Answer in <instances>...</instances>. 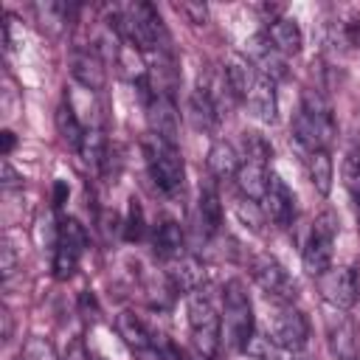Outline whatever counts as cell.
<instances>
[{
    "instance_id": "1",
    "label": "cell",
    "mask_w": 360,
    "mask_h": 360,
    "mask_svg": "<svg viewBox=\"0 0 360 360\" xmlns=\"http://www.w3.org/2000/svg\"><path fill=\"white\" fill-rule=\"evenodd\" d=\"M256 338V318H253V304L239 278L225 281L222 287V340L233 352L250 349Z\"/></svg>"
},
{
    "instance_id": "2",
    "label": "cell",
    "mask_w": 360,
    "mask_h": 360,
    "mask_svg": "<svg viewBox=\"0 0 360 360\" xmlns=\"http://www.w3.org/2000/svg\"><path fill=\"white\" fill-rule=\"evenodd\" d=\"M292 138L307 152L329 149V143L335 138V118H332L329 101L318 90H307L304 93L301 110L292 118Z\"/></svg>"
},
{
    "instance_id": "3",
    "label": "cell",
    "mask_w": 360,
    "mask_h": 360,
    "mask_svg": "<svg viewBox=\"0 0 360 360\" xmlns=\"http://www.w3.org/2000/svg\"><path fill=\"white\" fill-rule=\"evenodd\" d=\"M188 329L194 352L214 360L222 346V315L217 312L211 295L202 287L188 292Z\"/></svg>"
},
{
    "instance_id": "4",
    "label": "cell",
    "mask_w": 360,
    "mask_h": 360,
    "mask_svg": "<svg viewBox=\"0 0 360 360\" xmlns=\"http://www.w3.org/2000/svg\"><path fill=\"white\" fill-rule=\"evenodd\" d=\"M143 155H146V169H149V177L155 180V186L166 197H177L186 183V166H183L180 146H172V143L149 135L143 141Z\"/></svg>"
},
{
    "instance_id": "5",
    "label": "cell",
    "mask_w": 360,
    "mask_h": 360,
    "mask_svg": "<svg viewBox=\"0 0 360 360\" xmlns=\"http://www.w3.org/2000/svg\"><path fill=\"white\" fill-rule=\"evenodd\" d=\"M340 225H338V217L332 211L321 214L315 222H312V231L304 242V250H301V262H304V270L309 276H323L329 267H332V253H335V236H338Z\"/></svg>"
},
{
    "instance_id": "6",
    "label": "cell",
    "mask_w": 360,
    "mask_h": 360,
    "mask_svg": "<svg viewBox=\"0 0 360 360\" xmlns=\"http://www.w3.org/2000/svg\"><path fill=\"white\" fill-rule=\"evenodd\" d=\"M87 250V231L79 219L73 217H65L59 225H56V239H53V276L59 281H68L82 256Z\"/></svg>"
},
{
    "instance_id": "7",
    "label": "cell",
    "mask_w": 360,
    "mask_h": 360,
    "mask_svg": "<svg viewBox=\"0 0 360 360\" xmlns=\"http://www.w3.org/2000/svg\"><path fill=\"white\" fill-rule=\"evenodd\" d=\"M250 276L259 284V290L273 301V304H295L298 298V287L292 281V276L284 270V264H278L273 256L262 253L250 259Z\"/></svg>"
},
{
    "instance_id": "8",
    "label": "cell",
    "mask_w": 360,
    "mask_h": 360,
    "mask_svg": "<svg viewBox=\"0 0 360 360\" xmlns=\"http://www.w3.org/2000/svg\"><path fill=\"white\" fill-rule=\"evenodd\" d=\"M309 340V321L295 304H276V315L270 318V343L281 352H301Z\"/></svg>"
},
{
    "instance_id": "9",
    "label": "cell",
    "mask_w": 360,
    "mask_h": 360,
    "mask_svg": "<svg viewBox=\"0 0 360 360\" xmlns=\"http://www.w3.org/2000/svg\"><path fill=\"white\" fill-rule=\"evenodd\" d=\"M318 290L329 307L346 312L360 301V273L354 267H329L318 276Z\"/></svg>"
},
{
    "instance_id": "10",
    "label": "cell",
    "mask_w": 360,
    "mask_h": 360,
    "mask_svg": "<svg viewBox=\"0 0 360 360\" xmlns=\"http://www.w3.org/2000/svg\"><path fill=\"white\" fill-rule=\"evenodd\" d=\"M262 211L278 228H290L292 219H295V197H292L290 186L276 172H270L267 191H264V200H262Z\"/></svg>"
},
{
    "instance_id": "11",
    "label": "cell",
    "mask_w": 360,
    "mask_h": 360,
    "mask_svg": "<svg viewBox=\"0 0 360 360\" xmlns=\"http://www.w3.org/2000/svg\"><path fill=\"white\" fill-rule=\"evenodd\" d=\"M143 107H146L149 135L177 146V107H174V96L155 93Z\"/></svg>"
},
{
    "instance_id": "12",
    "label": "cell",
    "mask_w": 360,
    "mask_h": 360,
    "mask_svg": "<svg viewBox=\"0 0 360 360\" xmlns=\"http://www.w3.org/2000/svg\"><path fill=\"white\" fill-rule=\"evenodd\" d=\"M326 340H329L335 360H357L360 354L357 326L343 309H335V315L326 318Z\"/></svg>"
},
{
    "instance_id": "13",
    "label": "cell",
    "mask_w": 360,
    "mask_h": 360,
    "mask_svg": "<svg viewBox=\"0 0 360 360\" xmlns=\"http://www.w3.org/2000/svg\"><path fill=\"white\" fill-rule=\"evenodd\" d=\"M245 56L253 62V68H256L262 76H267V79H273V82L287 79V56L276 51V45L267 39L264 31L248 39V53H245Z\"/></svg>"
},
{
    "instance_id": "14",
    "label": "cell",
    "mask_w": 360,
    "mask_h": 360,
    "mask_svg": "<svg viewBox=\"0 0 360 360\" xmlns=\"http://www.w3.org/2000/svg\"><path fill=\"white\" fill-rule=\"evenodd\" d=\"M183 248H186L183 225L177 219H172V217H163L155 225V231H152V250H155V256H160L163 262H174L180 256H186Z\"/></svg>"
},
{
    "instance_id": "15",
    "label": "cell",
    "mask_w": 360,
    "mask_h": 360,
    "mask_svg": "<svg viewBox=\"0 0 360 360\" xmlns=\"http://www.w3.org/2000/svg\"><path fill=\"white\" fill-rule=\"evenodd\" d=\"M222 76H225V82H228V87H231V93H233V98H236V101H245V98H248V93H250V90H253V84H256L259 70L253 68V62H250L245 53H231V56L225 59Z\"/></svg>"
},
{
    "instance_id": "16",
    "label": "cell",
    "mask_w": 360,
    "mask_h": 360,
    "mask_svg": "<svg viewBox=\"0 0 360 360\" xmlns=\"http://www.w3.org/2000/svg\"><path fill=\"white\" fill-rule=\"evenodd\" d=\"M70 73L84 90H101L104 87V68L96 48H79L70 56Z\"/></svg>"
},
{
    "instance_id": "17",
    "label": "cell",
    "mask_w": 360,
    "mask_h": 360,
    "mask_svg": "<svg viewBox=\"0 0 360 360\" xmlns=\"http://www.w3.org/2000/svg\"><path fill=\"white\" fill-rule=\"evenodd\" d=\"M245 104L250 107V112L262 121V124H273L276 121V112H278V96H276V82L267 79V76H256V84L253 90L248 93Z\"/></svg>"
},
{
    "instance_id": "18",
    "label": "cell",
    "mask_w": 360,
    "mask_h": 360,
    "mask_svg": "<svg viewBox=\"0 0 360 360\" xmlns=\"http://www.w3.org/2000/svg\"><path fill=\"white\" fill-rule=\"evenodd\" d=\"M264 34L276 45V51L284 53V56H295L304 48V31H301V25H298L295 17H278V20H273L264 28Z\"/></svg>"
},
{
    "instance_id": "19",
    "label": "cell",
    "mask_w": 360,
    "mask_h": 360,
    "mask_svg": "<svg viewBox=\"0 0 360 360\" xmlns=\"http://www.w3.org/2000/svg\"><path fill=\"white\" fill-rule=\"evenodd\" d=\"M236 186L242 191L245 200L250 202H262L264 200V191H267V180H270V169L267 163H259V160H242L239 172H236Z\"/></svg>"
},
{
    "instance_id": "20",
    "label": "cell",
    "mask_w": 360,
    "mask_h": 360,
    "mask_svg": "<svg viewBox=\"0 0 360 360\" xmlns=\"http://www.w3.org/2000/svg\"><path fill=\"white\" fill-rule=\"evenodd\" d=\"M197 222L202 236H217L222 228V202H219V191L214 183L200 186V200H197Z\"/></svg>"
},
{
    "instance_id": "21",
    "label": "cell",
    "mask_w": 360,
    "mask_h": 360,
    "mask_svg": "<svg viewBox=\"0 0 360 360\" xmlns=\"http://www.w3.org/2000/svg\"><path fill=\"white\" fill-rule=\"evenodd\" d=\"M188 118H191V124H194L197 129H202V132H214V129L219 127L222 112H219V107L214 104V98L205 93L202 84H197V87L191 90V96H188Z\"/></svg>"
},
{
    "instance_id": "22",
    "label": "cell",
    "mask_w": 360,
    "mask_h": 360,
    "mask_svg": "<svg viewBox=\"0 0 360 360\" xmlns=\"http://www.w3.org/2000/svg\"><path fill=\"white\" fill-rule=\"evenodd\" d=\"M115 329H118V335L124 338V343H127L132 352L146 354V352L155 349V338H152V332H149L132 312H121V315L115 318Z\"/></svg>"
},
{
    "instance_id": "23",
    "label": "cell",
    "mask_w": 360,
    "mask_h": 360,
    "mask_svg": "<svg viewBox=\"0 0 360 360\" xmlns=\"http://www.w3.org/2000/svg\"><path fill=\"white\" fill-rule=\"evenodd\" d=\"M239 166H242V158H239L233 143H228V141H214L211 143V149H208V169H211V174L217 180L236 177Z\"/></svg>"
},
{
    "instance_id": "24",
    "label": "cell",
    "mask_w": 360,
    "mask_h": 360,
    "mask_svg": "<svg viewBox=\"0 0 360 360\" xmlns=\"http://www.w3.org/2000/svg\"><path fill=\"white\" fill-rule=\"evenodd\" d=\"M172 270H169V281H172V290L174 292H194L200 290V281H202V270L200 264L191 259V256H180L174 262H169Z\"/></svg>"
},
{
    "instance_id": "25",
    "label": "cell",
    "mask_w": 360,
    "mask_h": 360,
    "mask_svg": "<svg viewBox=\"0 0 360 360\" xmlns=\"http://www.w3.org/2000/svg\"><path fill=\"white\" fill-rule=\"evenodd\" d=\"M56 129H59V138L70 146V149H76L79 152V146H82V138H84V124L79 121V115H76V110H73V104L65 98L59 107H56Z\"/></svg>"
},
{
    "instance_id": "26",
    "label": "cell",
    "mask_w": 360,
    "mask_h": 360,
    "mask_svg": "<svg viewBox=\"0 0 360 360\" xmlns=\"http://www.w3.org/2000/svg\"><path fill=\"white\" fill-rule=\"evenodd\" d=\"M307 169H309V183L318 194H329L332 191V183H335V166H332V158H329V149H318V152H309V160H307Z\"/></svg>"
},
{
    "instance_id": "27",
    "label": "cell",
    "mask_w": 360,
    "mask_h": 360,
    "mask_svg": "<svg viewBox=\"0 0 360 360\" xmlns=\"http://www.w3.org/2000/svg\"><path fill=\"white\" fill-rule=\"evenodd\" d=\"M121 233L127 242H141L146 236V219H143V208L141 202L132 197L129 205H127V217H124V225H121Z\"/></svg>"
},
{
    "instance_id": "28",
    "label": "cell",
    "mask_w": 360,
    "mask_h": 360,
    "mask_svg": "<svg viewBox=\"0 0 360 360\" xmlns=\"http://www.w3.org/2000/svg\"><path fill=\"white\" fill-rule=\"evenodd\" d=\"M343 183H346V191L352 194V200L360 208V152H349L346 155V160H343Z\"/></svg>"
},
{
    "instance_id": "29",
    "label": "cell",
    "mask_w": 360,
    "mask_h": 360,
    "mask_svg": "<svg viewBox=\"0 0 360 360\" xmlns=\"http://www.w3.org/2000/svg\"><path fill=\"white\" fill-rule=\"evenodd\" d=\"M242 143H245V160L270 163V158H273V146H270L259 132H245Z\"/></svg>"
},
{
    "instance_id": "30",
    "label": "cell",
    "mask_w": 360,
    "mask_h": 360,
    "mask_svg": "<svg viewBox=\"0 0 360 360\" xmlns=\"http://www.w3.org/2000/svg\"><path fill=\"white\" fill-rule=\"evenodd\" d=\"M20 360H59L56 357V349L51 340L45 338H28L25 346H22V357Z\"/></svg>"
},
{
    "instance_id": "31",
    "label": "cell",
    "mask_w": 360,
    "mask_h": 360,
    "mask_svg": "<svg viewBox=\"0 0 360 360\" xmlns=\"http://www.w3.org/2000/svg\"><path fill=\"white\" fill-rule=\"evenodd\" d=\"M186 17H188V22H194V25H202L205 20H208V6L205 3H180L177 6Z\"/></svg>"
},
{
    "instance_id": "32",
    "label": "cell",
    "mask_w": 360,
    "mask_h": 360,
    "mask_svg": "<svg viewBox=\"0 0 360 360\" xmlns=\"http://www.w3.org/2000/svg\"><path fill=\"white\" fill-rule=\"evenodd\" d=\"M0 186H3L6 191H11V188H20V186H22V177L14 172V166L8 163V158H3V163H0Z\"/></svg>"
},
{
    "instance_id": "33",
    "label": "cell",
    "mask_w": 360,
    "mask_h": 360,
    "mask_svg": "<svg viewBox=\"0 0 360 360\" xmlns=\"http://www.w3.org/2000/svg\"><path fill=\"white\" fill-rule=\"evenodd\" d=\"M0 256H3V264H0V270H3V278L8 281V278L17 273V253H14V245H11V242H3V248H0Z\"/></svg>"
},
{
    "instance_id": "34",
    "label": "cell",
    "mask_w": 360,
    "mask_h": 360,
    "mask_svg": "<svg viewBox=\"0 0 360 360\" xmlns=\"http://www.w3.org/2000/svg\"><path fill=\"white\" fill-rule=\"evenodd\" d=\"M248 357H250V360H278V357L270 352V343L262 340V338H253V343H250V349H248Z\"/></svg>"
},
{
    "instance_id": "35",
    "label": "cell",
    "mask_w": 360,
    "mask_h": 360,
    "mask_svg": "<svg viewBox=\"0 0 360 360\" xmlns=\"http://www.w3.org/2000/svg\"><path fill=\"white\" fill-rule=\"evenodd\" d=\"M343 39L352 48H360V14H354L349 22H343Z\"/></svg>"
},
{
    "instance_id": "36",
    "label": "cell",
    "mask_w": 360,
    "mask_h": 360,
    "mask_svg": "<svg viewBox=\"0 0 360 360\" xmlns=\"http://www.w3.org/2000/svg\"><path fill=\"white\" fill-rule=\"evenodd\" d=\"M68 197H70V186L65 180H56L53 183V208H62L68 202Z\"/></svg>"
},
{
    "instance_id": "37",
    "label": "cell",
    "mask_w": 360,
    "mask_h": 360,
    "mask_svg": "<svg viewBox=\"0 0 360 360\" xmlns=\"http://www.w3.org/2000/svg\"><path fill=\"white\" fill-rule=\"evenodd\" d=\"M0 143H3V146H0V155L8 158V155L14 152V146H17V135H14L11 129H3V132H0Z\"/></svg>"
},
{
    "instance_id": "38",
    "label": "cell",
    "mask_w": 360,
    "mask_h": 360,
    "mask_svg": "<svg viewBox=\"0 0 360 360\" xmlns=\"http://www.w3.org/2000/svg\"><path fill=\"white\" fill-rule=\"evenodd\" d=\"M292 360H312V357H307V354H298V352H295V354H292Z\"/></svg>"
}]
</instances>
